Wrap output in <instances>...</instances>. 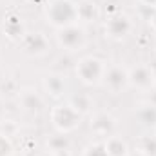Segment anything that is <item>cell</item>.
Returning <instances> with one entry per match:
<instances>
[{
  "mask_svg": "<svg viewBox=\"0 0 156 156\" xmlns=\"http://www.w3.org/2000/svg\"><path fill=\"white\" fill-rule=\"evenodd\" d=\"M80 115L73 105H66V107H58L53 111V122L60 131H71L78 125Z\"/></svg>",
  "mask_w": 156,
  "mask_h": 156,
  "instance_id": "6da1fadb",
  "label": "cell"
},
{
  "mask_svg": "<svg viewBox=\"0 0 156 156\" xmlns=\"http://www.w3.org/2000/svg\"><path fill=\"white\" fill-rule=\"evenodd\" d=\"M78 69H87V73H82V75H80L82 80L87 82V83L96 82L98 78L104 75V66H102V62L96 60V58H83V60L80 62Z\"/></svg>",
  "mask_w": 156,
  "mask_h": 156,
  "instance_id": "7a4b0ae2",
  "label": "cell"
},
{
  "mask_svg": "<svg viewBox=\"0 0 156 156\" xmlns=\"http://www.w3.org/2000/svg\"><path fill=\"white\" fill-rule=\"evenodd\" d=\"M60 42L69 49H76L83 44V31L75 26H66L60 31Z\"/></svg>",
  "mask_w": 156,
  "mask_h": 156,
  "instance_id": "3957f363",
  "label": "cell"
},
{
  "mask_svg": "<svg viewBox=\"0 0 156 156\" xmlns=\"http://www.w3.org/2000/svg\"><path fill=\"white\" fill-rule=\"evenodd\" d=\"M129 80H131L136 87H140V89H149V87H153V83H154L153 71H149L147 67H142V66L136 67V69H133Z\"/></svg>",
  "mask_w": 156,
  "mask_h": 156,
  "instance_id": "277c9868",
  "label": "cell"
},
{
  "mask_svg": "<svg viewBox=\"0 0 156 156\" xmlns=\"http://www.w3.org/2000/svg\"><path fill=\"white\" fill-rule=\"evenodd\" d=\"M105 80H107V85L111 87V89H122L123 87V83L129 80V76L122 71V69H118V67H113L111 71H107V75H105Z\"/></svg>",
  "mask_w": 156,
  "mask_h": 156,
  "instance_id": "5b68a950",
  "label": "cell"
},
{
  "mask_svg": "<svg viewBox=\"0 0 156 156\" xmlns=\"http://www.w3.org/2000/svg\"><path fill=\"white\" fill-rule=\"evenodd\" d=\"M76 16L82 18V20H85V22H91L96 16V5L93 2H87V0L82 2L76 7Z\"/></svg>",
  "mask_w": 156,
  "mask_h": 156,
  "instance_id": "8992f818",
  "label": "cell"
},
{
  "mask_svg": "<svg viewBox=\"0 0 156 156\" xmlns=\"http://www.w3.org/2000/svg\"><path fill=\"white\" fill-rule=\"evenodd\" d=\"M45 85H47V89H49L53 94H58V93L64 89V83H62V82H60L56 76L47 78V80H45Z\"/></svg>",
  "mask_w": 156,
  "mask_h": 156,
  "instance_id": "52a82bcc",
  "label": "cell"
},
{
  "mask_svg": "<svg viewBox=\"0 0 156 156\" xmlns=\"http://www.w3.org/2000/svg\"><path fill=\"white\" fill-rule=\"evenodd\" d=\"M85 156H109V153H107L105 145H94V147L87 149Z\"/></svg>",
  "mask_w": 156,
  "mask_h": 156,
  "instance_id": "ba28073f",
  "label": "cell"
},
{
  "mask_svg": "<svg viewBox=\"0 0 156 156\" xmlns=\"http://www.w3.org/2000/svg\"><path fill=\"white\" fill-rule=\"evenodd\" d=\"M145 4H151V5H156V0H144Z\"/></svg>",
  "mask_w": 156,
  "mask_h": 156,
  "instance_id": "9c48e42d",
  "label": "cell"
}]
</instances>
